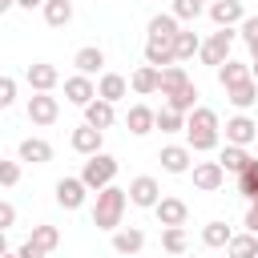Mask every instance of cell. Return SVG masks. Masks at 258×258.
I'll return each mask as SVG.
<instances>
[{
  "instance_id": "obj_1",
  "label": "cell",
  "mask_w": 258,
  "mask_h": 258,
  "mask_svg": "<svg viewBox=\"0 0 258 258\" xmlns=\"http://www.w3.org/2000/svg\"><path fill=\"white\" fill-rule=\"evenodd\" d=\"M125 206H129V198H125V189L121 185H105V189H97V202H93V226L97 230H117L121 226V218H125Z\"/></svg>"
},
{
  "instance_id": "obj_38",
  "label": "cell",
  "mask_w": 258,
  "mask_h": 258,
  "mask_svg": "<svg viewBox=\"0 0 258 258\" xmlns=\"http://www.w3.org/2000/svg\"><path fill=\"white\" fill-rule=\"evenodd\" d=\"M165 105H169V109H177V113H189V109L198 105V85L189 81V85H185L181 93H173V97H165Z\"/></svg>"
},
{
  "instance_id": "obj_32",
  "label": "cell",
  "mask_w": 258,
  "mask_h": 258,
  "mask_svg": "<svg viewBox=\"0 0 258 258\" xmlns=\"http://www.w3.org/2000/svg\"><path fill=\"white\" fill-rule=\"evenodd\" d=\"M202 242H206L210 250H226V242H230V226H226L222 218L206 222V226H202Z\"/></svg>"
},
{
  "instance_id": "obj_40",
  "label": "cell",
  "mask_w": 258,
  "mask_h": 258,
  "mask_svg": "<svg viewBox=\"0 0 258 258\" xmlns=\"http://www.w3.org/2000/svg\"><path fill=\"white\" fill-rule=\"evenodd\" d=\"M16 105V81L0 73V109H12Z\"/></svg>"
},
{
  "instance_id": "obj_11",
  "label": "cell",
  "mask_w": 258,
  "mask_h": 258,
  "mask_svg": "<svg viewBox=\"0 0 258 258\" xmlns=\"http://www.w3.org/2000/svg\"><path fill=\"white\" fill-rule=\"evenodd\" d=\"M254 137H258V121H250L246 113L226 121V145H250Z\"/></svg>"
},
{
  "instance_id": "obj_39",
  "label": "cell",
  "mask_w": 258,
  "mask_h": 258,
  "mask_svg": "<svg viewBox=\"0 0 258 258\" xmlns=\"http://www.w3.org/2000/svg\"><path fill=\"white\" fill-rule=\"evenodd\" d=\"M0 185H20V161H4L0 157Z\"/></svg>"
},
{
  "instance_id": "obj_47",
  "label": "cell",
  "mask_w": 258,
  "mask_h": 258,
  "mask_svg": "<svg viewBox=\"0 0 258 258\" xmlns=\"http://www.w3.org/2000/svg\"><path fill=\"white\" fill-rule=\"evenodd\" d=\"M250 81L258 85V60H250Z\"/></svg>"
},
{
  "instance_id": "obj_30",
  "label": "cell",
  "mask_w": 258,
  "mask_h": 258,
  "mask_svg": "<svg viewBox=\"0 0 258 258\" xmlns=\"http://www.w3.org/2000/svg\"><path fill=\"white\" fill-rule=\"evenodd\" d=\"M145 28H149L145 36H165V40H173L181 24H177V16H173V12H157V16H149V24H145Z\"/></svg>"
},
{
  "instance_id": "obj_29",
  "label": "cell",
  "mask_w": 258,
  "mask_h": 258,
  "mask_svg": "<svg viewBox=\"0 0 258 258\" xmlns=\"http://www.w3.org/2000/svg\"><path fill=\"white\" fill-rule=\"evenodd\" d=\"M129 89H133L137 97H149V93H157V69H153V64H141V69H133V77H129Z\"/></svg>"
},
{
  "instance_id": "obj_9",
  "label": "cell",
  "mask_w": 258,
  "mask_h": 258,
  "mask_svg": "<svg viewBox=\"0 0 258 258\" xmlns=\"http://www.w3.org/2000/svg\"><path fill=\"white\" fill-rule=\"evenodd\" d=\"M189 169H194V185H198L202 194H214V189H222V181H226V169H222L218 161H194Z\"/></svg>"
},
{
  "instance_id": "obj_4",
  "label": "cell",
  "mask_w": 258,
  "mask_h": 258,
  "mask_svg": "<svg viewBox=\"0 0 258 258\" xmlns=\"http://www.w3.org/2000/svg\"><path fill=\"white\" fill-rule=\"evenodd\" d=\"M125 198H129L133 206H141V210H153V206H157V198H161V185H157V177L141 173V177H133V181H129Z\"/></svg>"
},
{
  "instance_id": "obj_23",
  "label": "cell",
  "mask_w": 258,
  "mask_h": 258,
  "mask_svg": "<svg viewBox=\"0 0 258 258\" xmlns=\"http://www.w3.org/2000/svg\"><path fill=\"white\" fill-rule=\"evenodd\" d=\"M125 125H129V133H133V137H145V133H153V109H149V105H129V113H125Z\"/></svg>"
},
{
  "instance_id": "obj_36",
  "label": "cell",
  "mask_w": 258,
  "mask_h": 258,
  "mask_svg": "<svg viewBox=\"0 0 258 258\" xmlns=\"http://www.w3.org/2000/svg\"><path fill=\"white\" fill-rule=\"evenodd\" d=\"M169 12L177 16V24H189L206 12V0H169Z\"/></svg>"
},
{
  "instance_id": "obj_3",
  "label": "cell",
  "mask_w": 258,
  "mask_h": 258,
  "mask_svg": "<svg viewBox=\"0 0 258 258\" xmlns=\"http://www.w3.org/2000/svg\"><path fill=\"white\" fill-rule=\"evenodd\" d=\"M230 48H234V28H218V32H210V40H202L198 56H202V64L218 69L222 60H230Z\"/></svg>"
},
{
  "instance_id": "obj_13",
  "label": "cell",
  "mask_w": 258,
  "mask_h": 258,
  "mask_svg": "<svg viewBox=\"0 0 258 258\" xmlns=\"http://www.w3.org/2000/svg\"><path fill=\"white\" fill-rule=\"evenodd\" d=\"M157 161H161L165 173H189L194 153H189V145H165V149L157 153Z\"/></svg>"
},
{
  "instance_id": "obj_33",
  "label": "cell",
  "mask_w": 258,
  "mask_h": 258,
  "mask_svg": "<svg viewBox=\"0 0 258 258\" xmlns=\"http://www.w3.org/2000/svg\"><path fill=\"white\" fill-rule=\"evenodd\" d=\"M161 250H165V254H173V258H181V254L189 250L185 230H181V226H165V230H161Z\"/></svg>"
},
{
  "instance_id": "obj_8",
  "label": "cell",
  "mask_w": 258,
  "mask_h": 258,
  "mask_svg": "<svg viewBox=\"0 0 258 258\" xmlns=\"http://www.w3.org/2000/svg\"><path fill=\"white\" fill-rule=\"evenodd\" d=\"M97 97V85H93V77H85V73H73V77H64V101L69 105H89Z\"/></svg>"
},
{
  "instance_id": "obj_44",
  "label": "cell",
  "mask_w": 258,
  "mask_h": 258,
  "mask_svg": "<svg viewBox=\"0 0 258 258\" xmlns=\"http://www.w3.org/2000/svg\"><path fill=\"white\" fill-rule=\"evenodd\" d=\"M246 230L258 234V202H250V210H246Z\"/></svg>"
},
{
  "instance_id": "obj_43",
  "label": "cell",
  "mask_w": 258,
  "mask_h": 258,
  "mask_svg": "<svg viewBox=\"0 0 258 258\" xmlns=\"http://www.w3.org/2000/svg\"><path fill=\"white\" fill-rule=\"evenodd\" d=\"M16 258H44V250H40L36 242H24V246L16 250Z\"/></svg>"
},
{
  "instance_id": "obj_24",
  "label": "cell",
  "mask_w": 258,
  "mask_h": 258,
  "mask_svg": "<svg viewBox=\"0 0 258 258\" xmlns=\"http://www.w3.org/2000/svg\"><path fill=\"white\" fill-rule=\"evenodd\" d=\"M218 141H222V129H185L189 153H210V149H218Z\"/></svg>"
},
{
  "instance_id": "obj_19",
  "label": "cell",
  "mask_w": 258,
  "mask_h": 258,
  "mask_svg": "<svg viewBox=\"0 0 258 258\" xmlns=\"http://www.w3.org/2000/svg\"><path fill=\"white\" fill-rule=\"evenodd\" d=\"M141 246H145V234L137 226H117L113 230V250L117 254H141Z\"/></svg>"
},
{
  "instance_id": "obj_34",
  "label": "cell",
  "mask_w": 258,
  "mask_h": 258,
  "mask_svg": "<svg viewBox=\"0 0 258 258\" xmlns=\"http://www.w3.org/2000/svg\"><path fill=\"white\" fill-rule=\"evenodd\" d=\"M153 129H161V133H181L185 129V113H177V109H157L153 113Z\"/></svg>"
},
{
  "instance_id": "obj_48",
  "label": "cell",
  "mask_w": 258,
  "mask_h": 258,
  "mask_svg": "<svg viewBox=\"0 0 258 258\" xmlns=\"http://www.w3.org/2000/svg\"><path fill=\"white\" fill-rule=\"evenodd\" d=\"M8 8H16V0H0V16H4Z\"/></svg>"
},
{
  "instance_id": "obj_31",
  "label": "cell",
  "mask_w": 258,
  "mask_h": 258,
  "mask_svg": "<svg viewBox=\"0 0 258 258\" xmlns=\"http://www.w3.org/2000/svg\"><path fill=\"white\" fill-rule=\"evenodd\" d=\"M246 161H250L246 145H226V149L218 153V165H222L226 173H242V169H246Z\"/></svg>"
},
{
  "instance_id": "obj_22",
  "label": "cell",
  "mask_w": 258,
  "mask_h": 258,
  "mask_svg": "<svg viewBox=\"0 0 258 258\" xmlns=\"http://www.w3.org/2000/svg\"><path fill=\"white\" fill-rule=\"evenodd\" d=\"M198 48H202V36L194 28H177V36H173V60H194Z\"/></svg>"
},
{
  "instance_id": "obj_46",
  "label": "cell",
  "mask_w": 258,
  "mask_h": 258,
  "mask_svg": "<svg viewBox=\"0 0 258 258\" xmlns=\"http://www.w3.org/2000/svg\"><path fill=\"white\" fill-rule=\"evenodd\" d=\"M0 254H8V230H0Z\"/></svg>"
},
{
  "instance_id": "obj_45",
  "label": "cell",
  "mask_w": 258,
  "mask_h": 258,
  "mask_svg": "<svg viewBox=\"0 0 258 258\" xmlns=\"http://www.w3.org/2000/svg\"><path fill=\"white\" fill-rule=\"evenodd\" d=\"M44 0H16V8H24V12H32V8H40Z\"/></svg>"
},
{
  "instance_id": "obj_49",
  "label": "cell",
  "mask_w": 258,
  "mask_h": 258,
  "mask_svg": "<svg viewBox=\"0 0 258 258\" xmlns=\"http://www.w3.org/2000/svg\"><path fill=\"white\" fill-rule=\"evenodd\" d=\"M250 60H258V44H250Z\"/></svg>"
},
{
  "instance_id": "obj_26",
  "label": "cell",
  "mask_w": 258,
  "mask_h": 258,
  "mask_svg": "<svg viewBox=\"0 0 258 258\" xmlns=\"http://www.w3.org/2000/svg\"><path fill=\"white\" fill-rule=\"evenodd\" d=\"M226 258H258V234H230L226 242Z\"/></svg>"
},
{
  "instance_id": "obj_50",
  "label": "cell",
  "mask_w": 258,
  "mask_h": 258,
  "mask_svg": "<svg viewBox=\"0 0 258 258\" xmlns=\"http://www.w3.org/2000/svg\"><path fill=\"white\" fill-rule=\"evenodd\" d=\"M0 258H16V254H12V250H8V254H0Z\"/></svg>"
},
{
  "instance_id": "obj_14",
  "label": "cell",
  "mask_w": 258,
  "mask_h": 258,
  "mask_svg": "<svg viewBox=\"0 0 258 258\" xmlns=\"http://www.w3.org/2000/svg\"><path fill=\"white\" fill-rule=\"evenodd\" d=\"M153 214H157V222H161V226H185V218H189V206H185L181 198H157Z\"/></svg>"
},
{
  "instance_id": "obj_18",
  "label": "cell",
  "mask_w": 258,
  "mask_h": 258,
  "mask_svg": "<svg viewBox=\"0 0 258 258\" xmlns=\"http://www.w3.org/2000/svg\"><path fill=\"white\" fill-rule=\"evenodd\" d=\"M113 121H117V109H113L109 101L93 97V101L85 105V125H93V129H101V133H105V129H109Z\"/></svg>"
},
{
  "instance_id": "obj_41",
  "label": "cell",
  "mask_w": 258,
  "mask_h": 258,
  "mask_svg": "<svg viewBox=\"0 0 258 258\" xmlns=\"http://www.w3.org/2000/svg\"><path fill=\"white\" fill-rule=\"evenodd\" d=\"M238 32H242V40H246V44H258V16H242Z\"/></svg>"
},
{
  "instance_id": "obj_17",
  "label": "cell",
  "mask_w": 258,
  "mask_h": 258,
  "mask_svg": "<svg viewBox=\"0 0 258 258\" xmlns=\"http://www.w3.org/2000/svg\"><path fill=\"white\" fill-rule=\"evenodd\" d=\"M97 97L109 101V105H117V101L129 97V81H125L121 73H101V81H97Z\"/></svg>"
},
{
  "instance_id": "obj_2",
  "label": "cell",
  "mask_w": 258,
  "mask_h": 258,
  "mask_svg": "<svg viewBox=\"0 0 258 258\" xmlns=\"http://www.w3.org/2000/svg\"><path fill=\"white\" fill-rule=\"evenodd\" d=\"M117 169H121V165H117V157L101 149V153H93V157L85 161V169H81V181H85V189H89V194H97V189H105V185L117 177Z\"/></svg>"
},
{
  "instance_id": "obj_54",
  "label": "cell",
  "mask_w": 258,
  "mask_h": 258,
  "mask_svg": "<svg viewBox=\"0 0 258 258\" xmlns=\"http://www.w3.org/2000/svg\"><path fill=\"white\" fill-rule=\"evenodd\" d=\"M157 4H161V0H157Z\"/></svg>"
},
{
  "instance_id": "obj_42",
  "label": "cell",
  "mask_w": 258,
  "mask_h": 258,
  "mask_svg": "<svg viewBox=\"0 0 258 258\" xmlns=\"http://www.w3.org/2000/svg\"><path fill=\"white\" fill-rule=\"evenodd\" d=\"M8 226H16V206L0 202V230H8Z\"/></svg>"
},
{
  "instance_id": "obj_25",
  "label": "cell",
  "mask_w": 258,
  "mask_h": 258,
  "mask_svg": "<svg viewBox=\"0 0 258 258\" xmlns=\"http://www.w3.org/2000/svg\"><path fill=\"white\" fill-rule=\"evenodd\" d=\"M40 12H44V24L48 28H64L73 20V0H44Z\"/></svg>"
},
{
  "instance_id": "obj_5",
  "label": "cell",
  "mask_w": 258,
  "mask_h": 258,
  "mask_svg": "<svg viewBox=\"0 0 258 258\" xmlns=\"http://www.w3.org/2000/svg\"><path fill=\"white\" fill-rule=\"evenodd\" d=\"M24 81H28L32 93H52L56 81H60V73H56V64H48V60H32V64L24 69Z\"/></svg>"
},
{
  "instance_id": "obj_15",
  "label": "cell",
  "mask_w": 258,
  "mask_h": 258,
  "mask_svg": "<svg viewBox=\"0 0 258 258\" xmlns=\"http://www.w3.org/2000/svg\"><path fill=\"white\" fill-rule=\"evenodd\" d=\"M145 64H153V69L177 64V60H173V40H165V36H145Z\"/></svg>"
},
{
  "instance_id": "obj_37",
  "label": "cell",
  "mask_w": 258,
  "mask_h": 258,
  "mask_svg": "<svg viewBox=\"0 0 258 258\" xmlns=\"http://www.w3.org/2000/svg\"><path fill=\"white\" fill-rule=\"evenodd\" d=\"M238 194H242V198H250V202L258 198V161H254V157H250V161H246V169L238 173Z\"/></svg>"
},
{
  "instance_id": "obj_7",
  "label": "cell",
  "mask_w": 258,
  "mask_h": 258,
  "mask_svg": "<svg viewBox=\"0 0 258 258\" xmlns=\"http://www.w3.org/2000/svg\"><path fill=\"white\" fill-rule=\"evenodd\" d=\"M52 194H56V206H60V210H81L85 198H89V189H85L81 177H60Z\"/></svg>"
},
{
  "instance_id": "obj_28",
  "label": "cell",
  "mask_w": 258,
  "mask_h": 258,
  "mask_svg": "<svg viewBox=\"0 0 258 258\" xmlns=\"http://www.w3.org/2000/svg\"><path fill=\"white\" fill-rule=\"evenodd\" d=\"M214 73H218V85H222V89H230V85H238V81H246V77H250V64H246V60H222Z\"/></svg>"
},
{
  "instance_id": "obj_27",
  "label": "cell",
  "mask_w": 258,
  "mask_h": 258,
  "mask_svg": "<svg viewBox=\"0 0 258 258\" xmlns=\"http://www.w3.org/2000/svg\"><path fill=\"white\" fill-rule=\"evenodd\" d=\"M226 101H230L234 109H250V105L258 101V85L246 77V81H238V85H230V89H226Z\"/></svg>"
},
{
  "instance_id": "obj_20",
  "label": "cell",
  "mask_w": 258,
  "mask_h": 258,
  "mask_svg": "<svg viewBox=\"0 0 258 258\" xmlns=\"http://www.w3.org/2000/svg\"><path fill=\"white\" fill-rule=\"evenodd\" d=\"M73 64H77V73L93 77V73H101V69H105V48H97V44H85V48H77Z\"/></svg>"
},
{
  "instance_id": "obj_51",
  "label": "cell",
  "mask_w": 258,
  "mask_h": 258,
  "mask_svg": "<svg viewBox=\"0 0 258 258\" xmlns=\"http://www.w3.org/2000/svg\"><path fill=\"white\" fill-rule=\"evenodd\" d=\"M206 4H214V0H206Z\"/></svg>"
},
{
  "instance_id": "obj_12",
  "label": "cell",
  "mask_w": 258,
  "mask_h": 258,
  "mask_svg": "<svg viewBox=\"0 0 258 258\" xmlns=\"http://www.w3.org/2000/svg\"><path fill=\"white\" fill-rule=\"evenodd\" d=\"M101 141H105V133H101V129H93V125H77V129H73V137H69V145H73L81 157L101 153Z\"/></svg>"
},
{
  "instance_id": "obj_6",
  "label": "cell",
  "mask_w": 258,
  "mask_h": 258,
  "mask_svg": "<svg viewBox=\"0 0 258 258\" xmlns=\"http://www.w3.org/2000/svg\"><path fill=\"white\" fill-rule=\"evenodd\" d=\"M60 117V101L52 93H32L28 97V121L32 125H52Z\"/></svg>"
},
{
  "instance_id": "obj_16",
  "label": "cell",
  "mask_w": 258,
  "mask_h": 258,
  "mask_svg": "<svg viewBox=\"0 0 258 258\" xmlns=\"http://www.w3.org/2000/svg\"><path fill=\"white\" fill-rule=\"evenodd\" d=\"M189 85V73L181 69V64H165V69H157V93L161 97H173V93H181Z\"/></svg>"
},
{
  "instance_id": "obj_52",
  "label": "cell",
  "mask_w": 258,
  "mask_h": 258,
  "mask_svg": "<svg viewBox=\"0 0 258 258\" xmlns=\"http://www.w3.org/2000/svg\"><path fill=\"white\" fill-rule=\"evenodd\" d=\"M181 258H189V254H181Z\"/></svg>"
},
{
  "instance_id": "obj_10",
  "label": "cell",
  "mask_w": 258,
  "mask_h": 258,
  "mask_svg": "<svg viewBox=\"0 0 258 258\" xmlns=\"http://www.w3.org/2000/svg\"><path fill=\"white\" fill-rule=\"evenodd\" d=\"M206 12H210V20H214L218 28H234V24H242V16H246L242 0H214V4H206Z\"/></svg>"
},
{
  "instance_id": "obj_21",
  "label": "cell",
  "mask_w": 258,
  "mask_h": 258,
  "mask_svg": "<svg viewBox=\"0 0 258 258\" xmlns=\"http://www.w3.org/2000/svg\"><path fill=\"white\" fill-rule=\"evenodd\" d=\"M16 153H20V161H32V165H44V161H52V145H48L44 137H24Z\"/></svg>"
},
{
  "instance_id": "obj_53",
  "label": "cell",
  "mask_w": 258,
  "mask_h": 258,
  "mask_svg": "<svg viewBox=\"0 0 258 258\" xmlns=\"http://www.w3.org/2000/svg\"><path fill=\"white\" fill-rule=\"evenodd\" d=\"M254 141H258V137H254Z\"/></svg>"
},
{
  "instance_id": "obj_35",
  "label": "cell",
  "mask_w": 258,
  "mask_h": 258,
  "mask_svg": "<svg viewBox=\"0 0 258 258\" xmlns=\"http://www.w3.org/2000/svg\"><path fill=\"white\" fill-rule=\"evenodd\" d=\"M28 242H36L44 254H52V250L60 246V230H56V226H48V222H40V226H32V238H28Z\"/></svg>"
}]
</instances>
